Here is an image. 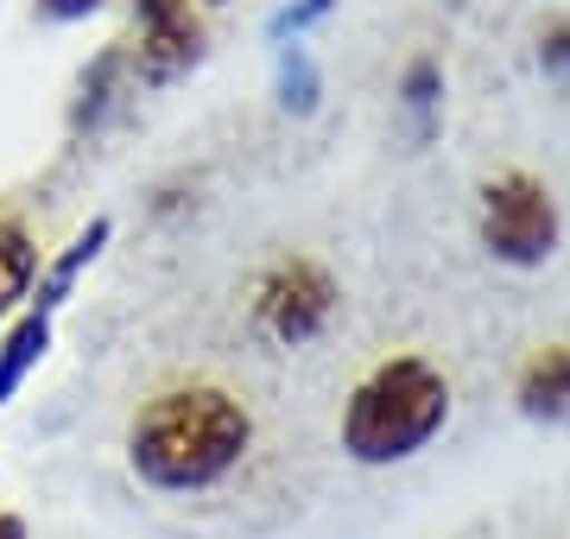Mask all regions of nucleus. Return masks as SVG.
<instances>
[{
  "label": "nucleus",
  "instance_id": "nucleus-1",
  "mask_svg": "<svg viewBox=\"0 0 570 539\" xmlns=\"http://www.w3.org/2000/svg\"><path fill=\"white\" fill-rule=\"evenodd\" d=\"M254 451V413L216 381H178L127 419V470L159 496H204Z\"/></svg>",
  "mask_w": 570,
  "mask_h": 539
},
{
  "label": "nucleus",
  "instance_id": "nucleus-2",
  "mask_svg": "<svg viewBox=\"0 0 570 539\" xmlns=\"http://www.w3.org/2000/svg\"><path fill=\"white\" fill-rule=\"evenodd\" d=\"M450 419V381L431 355H387L355 381L343 406V451L367 470L406 463L444 432Z\"/></svg>",
  "mask_w": 570,
  "mask_h": 539
},
{
  "label": "nucleus",
  "instance_id": "nucleus-3",
  "mask_svg": "<svg viewBox=\"0 0 570 539\" xmlns=\"http://www.w3.org/2000/svg\"><path fill=\"white\" fill-rule=\"evenodd\" d=\"M247 317H254V331H261L266 343L305 350V343H317V336L330 331V317H336V280H330L317 261H305V254H285V261H273V267L254 280Z\"/></svg>",
  "mask_w": 570,
  "mask_h": 539
},
{
  "label": "nucleus",
  "instance_id": "nucleus-4",
  "mask_svg": "<svg viewBox=\"0 0 570 539\" xmlns=\"http://www.w3.org/2000/svg\"><path fill=\"white\" fill-rule=\"evenodd\" d=\"M482 248L501 267H546L558 254V197L532 171H501L482 185Z\"/></svg>",
  "mask_w": 570,
  "mask_h": 539
},
{
  "label": "nucleus",
  "instance_id": "nucleus-5",
  "mask_svg": "<svg viewBox=\"0 0 570 539\" xmlns=\"http://www.w3.org/2000/svg\"><path fill=\"white\" fill-rule=\"evenodd\" d=\"M204 20L197 13H178V20H159V26H140V45H127V77L140 89H171L178 77H190L204 63Z\"/></svg>",
  "mask_w": 570,
  "mask_h": 539
},
{
  "label": "nucleus",
  "instance_id": "nucleus-6",
  "mask_svg": "<svg viewBox=\"0 0 570 539\" xmlns=\"http://www.w3.org/2000/svg\"><path fill=\"white\" fill-rule=\"evenodd\" d=\"M108 242H115V223H108V216H96V223L89 228H77V235H70V248L58 254V261H51V267L39 273V305H32V312H58L63 298H70V292H77V280L89 267H96V261H102V248Z\"/></svg>",
  "mask_w": 570,
  "mask_h": 539
},
{
  "label": "nucleus",
  "instance_id": "nucleus-7",
  "mask_svg": "<svg viewBox=\"0 0 570 539\" xmlns=\"http://www.w3.org/2000/svg\"><path fill=\"white\" fill-rule=\"evenodd\" d=\"M520 413L527 419H570V343H551L520 369Z\"/></svg>",
  "mask_w": 570,
  "mask_h": 539
},
{
  "label": "nucleus",
  "instance_id": "nucleus-8",
  "mask_svg": "<svg viewBox=\"0 0 570 539\" xmlns=\"http://www.w3.org/2000/svg\"><path fill=\"white\" fill-rule=\"evenodd\" d=\"M45 350H51V312H20L7 324V336H0V406L39 374Z\"/></svg>",
  "mask_w": 570,
  "mask_h": 539
},
{
  "label": "nucleus",
  "instance_id": "nucleus-9",
  "mask_svg": "<svg viewBox=\"0 0 570 539\" xmlns=\"http://www.w3.org/2000/svg\"><path fill=\"white\" fill-rule=\"evenodd\" d=\"M39 286V242L20 216H0V317H13Z\"/></svg>",
  "mask_w": 570,
  "mask_h": 539
},
{
  "label": "nucleus",
  "instance_id": "nucleus-10",
  "mask_svg": "<svg viewBox=\"0 0 570 539\" xmlns=\"http://www.w3.org/2000/svg\"><path fill=\"white\" fill-rule=\"evenodd\" d=\"M134 84L127 77V45H108L102 58L82 70V84H77V102H70V127H102L108 121V108H115V89Z\"/></svg>",
  "mask_w": 570,
  "mask_h": 539
},
{
  "label": "nucleus",
  "instance_id": "nucleus-11",
  "mask_svg": "<svg viewBox=\"0 0 570 539\" xmlns=\"http://www.w3.org/2000/svg\"><path fill=\"white\" fill-rule=\"evenodd\" d=\"M400 102H406V115L419 121V134L431 140L438 108H444V63L438 58H412L406 70H400Z\"/></svg>",
  "mask_w": 570,
  "mask_h": 539
},
{
  "label": "nucleus",
  "instance_id": "nucleus-12",
  "mask_svg": "<svg viewBox=\"0 0 570 539\" xmlns=\"http://www.w3.org/2000/svg\"><path fill=\"white\" fill-rule=\"evenodd\" d=\"M317 96H324V77L298 39L279 45V108L285 115H317Z\"/></svg>",
  "mask_w": 570,
  "mask_h": 539
},
{
  "label": "nucleus",
  "instance_id": "nucleus-13",
  "mask_svg": "<svg viewBox=\"0 0 570 539\" xmlns=\"http://www.w3.org/2000/svg\"><path fill=\"white\" fill-rule=\"evenodd\" d=\"M330 7H336V0H285L279 13L266 20V39H273V45H292V39H305V32H311L317 20H330Z\"/></svg>",
  "mask_w": 570,
  "mask_h": 539
},
{
  "label": "nucleus",
  "instance_id": "nucleus-14",
  "mask_svg": "<svg viewBox=\"0 0 570 539\" xmlns=\"http://www.w3.org/2000/svg\"><path fill=\"white\" fill-rule=\"evenodd\" d=\"M539 70H546L558 89H570V13L539 26Z\"/></svg>",
  "mask_w": 570,
  "mask_h": 539
},
{
  "label": "nucleus",
  "instance_id": "nucleus-15",
  "mask_svg": "<svg viewBox=\"0 0 570 539\" xmlns=\"http://www.w3.org/2000/svg\"><path fill=\"white\" fill-rule=\"evenodd\" d=\"M127 7H134V20H140V26H159V20L190 13V0H127Z\"/></svg>",
  "mask_w": 570,
  "mask_h": 539
},
{
  "label": "nucleus",
  "instance_id": "nucleus-16",
  "mask_svg": "<svg viewBox=\"0 0 570 539\" xmlns=\"http://www.w3.org/2000/svg\"><path fill=\"white\" fill-rule=\"evenodd\" d=\"M39 13H51V20H89V13H102V0H32Z\"/></svg>",
  "mask_w": 570,
  "mask_h": 539
},
{
  "label": "nucleus",
  "instance_id": "nucleus-17",
  "mask_svg": "<svg viewBox=\"0 0 570 539\" xmlns=\"http://www.w3.org/2000/svg\"><path fill=\"white\" fill-rule=\"evenodd\" d=\"M0 539H26V520L13 514V508H7V501H0Z\"/></svg>",
  "mask_w": 570,
  "mask_h": 539
},
{
  "label": "nucleus",
  "instance_id": "nucleus-18",
  "mask_svg": "<svg viewBox=\"0 0 570 539\" xmlns=\"http://www.w3.org/2000/svg\"><path fill=\"white\" fill-rule=\"evenodd\" d=\"M204 7H228V0H204Z\"/></svg>",
  "mask_w": 570,
  "mask_h": 539
}]
</instances>
